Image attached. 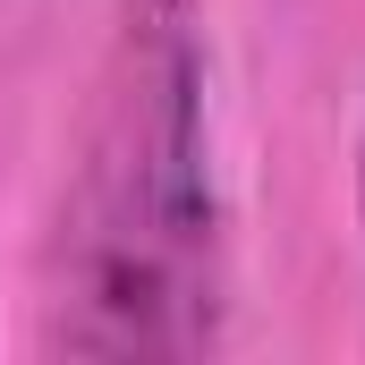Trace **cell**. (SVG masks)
Returning a JSON list of instances; mask_svg holds the SVG:
<instances>
[{
  "mask_svg": "<svg viewBox=\"0 0 365 365\" xmlns=\"http://www.w3.org/2000/svg\"><path fill=\"white\" fill-rule=\"evenodd\" d=\"M43 340L68 357H195L221 340V212L187 0H128L60 204Z\"/></svg>",
  "mask_w": 365,
  "mask_h": 365,
  "instance_id": "obj_1",
  "label": "cell"
},
{
  "mask_svg": "<svg viewBox=\"0 0 365 365\" xmlns=\"http://www.w3.org/2000/svg\"><path fill=\"white\" fill-rule=\"evenodd\" d=\"M357 204H365V162H357Z\"/></svg>",
  "mask_w": 365,
  "mask_h": 365,
  "instance_id": "obj_2",
  "label": "cell"
}]
</instances>
